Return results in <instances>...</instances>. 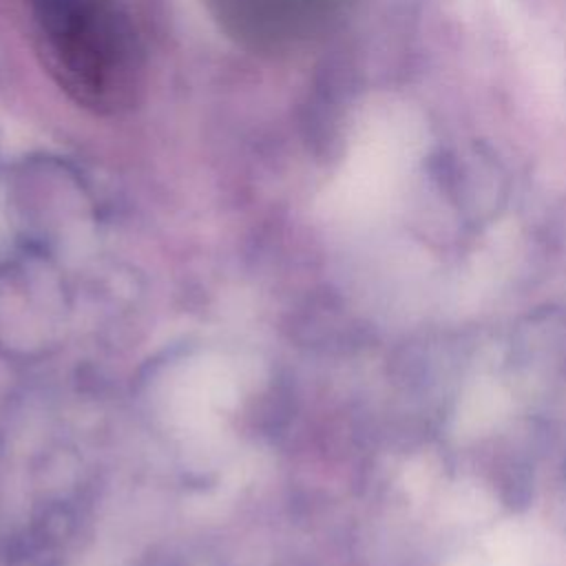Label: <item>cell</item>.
<instances>
[{
    "label": "cell",
    "instance_id": "cell-1",
    "mask_svg": "<svg viewBox=\"0 0 566 566\" xmlns=\"http://www.w3.org/2000/svg\"><path fill=\"white\" fill-rule=\"evenodd\" d=\"M42 38L62 82L93 104H115L133 51L117 11L106 0H29Z\"/></svg>",
    "mask_w": 566,
    "mask_h": 566
},
{
    "label": "cell",
    "instance_id": "cell-2",
    "mask_svg": "<svg viewBox=\"0 0 566 566\" xmlns=\"http://www.w3.org/2000/svg\"><path fill=\"white\" fill-rule=\"evenodd\" d=\"M502 497L509 506H526V502L531 500L528 478L524 473H520L517 469H513L509 480L502 486Z\"/></svg>",
    "mask_w": 566,
    "mask_h": 566
}]
</instances>
